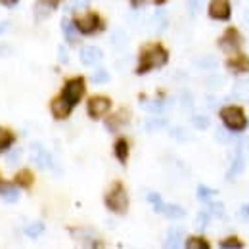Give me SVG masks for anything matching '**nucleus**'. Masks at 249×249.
<instances>
[{"label":"nucleus","mask_w":249,"mask_h":249,"mask_svg":"<svg viewBox=\"0 0 249 249\" xmlns=\"http://www.w3.org/2000/svg\"><path fill=\"white\" fill-rule=\"evenodd\" d=\"M192 123L196 128H207L209 126V117H205V115H196L194 119H192Z\"/></svg>","instance_id":"nucleus-31"},{"label":"nucleus","mask_w":249,"mask_h":249,"mask_svg":"<svg viewBox=\"0 0 249 249\" xmlns=\"http://www.w3.org/2000/svg\"><path fill=\"white\" fill-rule=\"evenodd\" d=\"M60 62L62 63H67L69 62V56H67V52H65V48H60Z\"/></svg>","instance_id":"nucleus-35"},{"label":"nucleus","mask_w":249,"mask_h":249,"mask_svg":"<svg viewBox=\"0 0 249 249\" xmlns=\"http://www.w3.org/2000/svg\"><path fill=\"white\" fill-rule=\"evenodd\" d=\"M186 248L188 249H209V244H207L203 238H190V240H186Z\"/></svg>","instance_id":"nucleus-22"},{"label":"nucleus","mask_w":249,"mask_h":249,"mask_svg":"<svg viewBox=\"0 0 249 249\" xmlns=\"http://www.w3.org/2000/svg\"><path fill=\"white\" fill-rule=\"evenodd\" d=\"M159 213H163L165 217H169V218H182L186 215L182 207H178V205H169V203H163V207H161Z\"/></svg>","instance_id":"nucleus-17"},{"label":"nucleus","mask_w":249,"mask_h":249,"mask_svg":"<svg viewBox=\"0 0 249 249\" xmlns=\"http://www.w3.org/2000/svg\"><path fill=\"white\" fill-rule=\"evenodd\" d=\"M209 215H215V217H222L224 215V209L220 203H209V209H207Z\"/></svg>","instance_id":"nucleus-32"},{"label":"nucleus","mask_w":249,"mask_h":249,"mask_svg":"<svg viewBox=\"0 0 249 249\" xmlns=\"http://www.w3.org/2000/svg\"><path fill=\"white\" fill-rule=\"evenodd\" d=\"M92 81L96 85H102V83H107L109 81V73L106 69H98L96 73L92 75Z\"/></svg>","instance_id":"nucleus-29"},{"label":"nucleus","mask_w":249,"mask_h":249,"mask_svg":"<svg viewBox=\"0 0 249 249\" xmlns=\"http://www.w3.org/2000/svg\"><path fill=\"white\" fill-rule=\"evenodd\" d=\"M106 205L113 213H124L128 207V196L121 184H115L106 196Z\"/></svg>","instance_id":"nucleus-3"},{"label":"nucleus","mask_w":249,"mask_h":249,"mask_svg":"<svg viewBox=\"0 0 249 249\" xmlns=\"http://www.w3.org/2000/svg\"><path fill=\"white\" fill-rule=\"evenodd\" d=\"M8 25H10V23H0V33L4 31V29H8Z\"/></svg>","instance_id":"nucleus-40"},{"label":"nucleus","mask_w":249,"mask_h":249,"mask_svg":"<svg viewBox=\"0 0 249 249\" xmlns=\"http://www.w3.org/2000/svg\"><path fill=\"white\" fill-rule=\"evenodd\" d=\"M0 196H2L4 201L16 203V201L19 199V190L16 186H8V184H2V182H0Z\"/></svg>","instance_id":"nucleus-15"},{"label":"nucleus","mask_w":249,"mask_h":249,"mask_svg":"<svg viewBox=\"0 0 249 249\" xmlns=\"http://www.w3.org/2000/svg\"><path fill=\"white\" fill-rule=\"evenodd\" d=\"M50 107H52V115H54L56 119H65V117H69V113H71V109H73V106H71L63 96L56 98Z\"/></svg>","instance_id":"nucleus-11"},{"label":"nucleus","mask_w":249,"mask_h":249,"mask_svg":"<svg viewBox=\"0 0 249 249\" xmlns=\"http://www.w3.org/2000/svg\"><path fill=\"white\" fill-rule=\"evenodd\" d=\"M89 4H90V0H73V2H71L73 8H87Z\"/></svg>","instance_id":"nucleus-34"},{"label":"nucleus","mask_w":249,"mask_h":249,"mask_svg":"<svg viewBox=\"0 0 249 249\" xmlns=\"http://www.w3.org/2000/svg\"><path fill=\"white\" fill-rule=\"evenodd\" d=\"M218 246H220L222 249H240V248H244V244H242L240 240H236V238H228V240H222Z\"/></svg>","instance_id":"nucleus-27"},{"label":"nucleus","mask_w":249,"mask_h":249,"mask_svg":"<svg viewBox=\"0 0 249 249\" xmlns=\"http://www.w3.org/2000/svg\"><path fill=\"white\" fill-rule=\"evenodd\" d=\"M83 94H85V81H83L81 77H75V79H71V81L65 83L62 96L71 104V106H75V104L83 98Z\"/></svg>","instance_id":"nucleus-4"},{"label":"nucleus","mask_w":249,"mask_h":249,"mask_svg":"<svg viewBox=\"0 0 249 249\" xmlns=\"http://www.w3.org/2000/svg\"><path fill=\"white\" fill-rule=\"evenodd\" d=\"M18 184L21 188H29L33 184V175L29 171H21V173L18 175Z\"/></svg>","instance_id":"nucleus-24"},{"label":"nucleus","mask_w":249,"mask_h":249,"mask_svg":"<svg viewBox=\"0 0 249 249\" xmlns=\"http://www.w3.org/2000/svg\"><path fill=\"white\" fill-rule=\"evenodd\" d=\"M75 25H77L79 33H83V35H92V33L102 29V19H100L96 14H87V16H83V18H79V19L75 21Z\"/></svg>","instance_id":"nucleus-5"},{"label":"nucleus","mask_w":249,"mask_h":249,"mask_svg":"<svg viewBox=\"0 0 249 249\" xmlns=\"http://www.w3.org/2000/svg\"><path fill=\"white\" fill-rule=\"evenodd\" d=\"M12 144H14V134H12L10 130H4V128H0V152L8 150Z\"/></svg>","instance_id":"nucleus-20"},{"label":"nucleus","mask_w":249,"mask_h":249,"mask_svg":"<svg viewBox=\"0 0 249 249\" xmlns=\"http://www.w3.org/2000/svg\"><path fill=\"white\" fill-rule=\"evenodd\" d=\"M115 156H117V159H119L121 163H124V161L128 159V142H126L124 138H119V140L115 142Z\"/></svg>","instance_id":"nucleus-18"},{"label":"nucleus","mask_w":249,"mask_h":249,"mask_svg":"<svg viewBox=\"0 0 249 249\" xmlns=\"http://www.w3.org/2000/svg\"><path fill=\"white\" fill-rule=\"evenodd\" d=\"M182 238H184L182 228H171L169 234H167V240H165V248H178Z\"/></svg>","instance_id":"nucleus-14"},{"label":"nucleus","mask_w":249,"mask_h":249,"mask_svg":"<svg viewBox=\"0 0 249 249\" xmlns=\"http://www.w3.org/2000/svg\"><path fill=\"white\" fill-rule=\"evenodd\" d=\"M109 107H111L109 98H106V96H94V98H90V102H89V115L92 119H100V117H104L109 111Z\"/></svg>","instance_id":"nucleus-6"},{"label":"nucleus","mask_w":249,"mask_h":249,"mask_svg":"<svg viewBox=\"0 0 249 249\" xmlns=\"http://www.w3.org/2000/svg\"><path fill=\"white\" fill-rule=\"evenodd\" d=\"M163 126H167V119H163V117H154L146 123L148 130H156V128H163Z\"/></svg>","instance_id":"nucleus-28"},{"label":"nucleus","mask_w":249,"mask_h":249,"mask_svg":"<svg viewBox=\"0 0 249 249\" xmlns=\"http://www.w3.org/2000/svg\"><path fill=\"white\" fill-rule=\"evenodd\" d=\"M240 44H242V36H240V33L236 31V29H228L222 35V38H220V48L226 50V52L238 50Z\"/></svg>","instance_id":"nucleus-9"},{"label":"nucleus","mask_w":249,"mask_h":249,"mask_svg":"<svg viewBox=\"0 0 249 249\" xmlns=\"http://www.w3.org/2000/svg\"><path fill=\"white\" fill-rule=\"evenodd\" d=\"M31 159L38 169H50L52 167V156L40 144H33L31 146Z\"/></svg>","instance_id":"nucleus-7"},{"label":"nucleus","mask_w":249,"mask_h":249,"mask_svg":"<svg viewBox=\"0 0 249 249\" xmlns=\"http://www.w3.org/2000/svg\"><path fill=\"white\" fill-rule=\"evenodd\" d=\"M215 136H217V138H218V140H220V142H224V144L232 140V136H230V134L226 132V128H217V132H215Z\"/></svg>","instance_id":"nucleus-33"},{"label":"nucleus","mask_w":249,"mask_h":249,"mask_svg":"<svg viewBox=\"0 0 249 249\" xmlns=\"http://www.w3.org/2000/svg\"><path fill=\"white\" fill-rule=\"evenodd\" d=\"M242 171H244V156H242V150H238L236 156L232 157V163H230L228 171H226V178L234 180L238 175H242Z\"/></svg>","instance_id":"nucleus-12"},{"label":"nucleus","mask_w":249,"mask_h":249,"mask_svg":"<svg viewBox=\"0 0 249 249\" xmlns=\"http://www.w3.org/2000/svg\"><path fill=\"white\" fill-rule=\"evenodd\" d=\"M18 157H19V152H14V154H10V165H16Z\"/></svg>","instance_id":"nucleus-37"},{"label":"nucleus","mask_w":249,"mask_h":249,"mask_svg":"<svg viewBox=\"0 0 249 249\" xmlns=\"http://www.w3.org/2000/svg\"><path fill=\"white\" fill-rule=\"evenodd\" d=\"M209 16L213 19H218V21H224L230 18V4L228 0H213L209 4Z\"/></svg>","instance_id":"nucleus-8"},{"label":"nucleus","mask_w":249,"mask_h":249,"mask_svg":"<svg viewBox=\"0 0 249 249\" xmlns=\"http://www.w3.org/2000/svg\"><path fill=\"white\" fill-rule=\"evenodd\" d=\"M209 220H211V215H209L207 211H201V213L196 217V224H197V228H199V230H205V228H207V224H209Z\"/></svg>","instance_id":"nucleus-26"},{"label":"nucleus","mask_w":249,"mask_h":249,"mask_svg":"<svg viewBox=\"0 0 249 249\" xmlns=\"http://www.w3.org/2000/svg\"><path fill=\"white\" fill-rule=\"evenodd\" d=\"M2 4H6V6H14V4H18V0H0Z\"/></svg>","instance_id":"nucleus-38"},{"label":"nucleus","mask_w":249,"mask_h":249,"mask_svg":"<svg viewBox=\"0 0 249 249\" xmlns=\"http://www.w3.org/2000/svg\"><path fill=\"white\" fill-rule=\"evenodd\" d=\"M56 8V0H38L35 6V16L36 19H46Z\"/></svg>","instance_id":"nucleus-13"},{"label":"nucleus","mask_w":249,"mask_h":249,"mask_svg":"<svg viewBox=\"0 0 249 249\" xmlns=\"http://www.w3.org/2000/svg\"><path fill=\"white\" fill-rule=\"evenodd\" d=\"M81 62H83V65H89V67H92V65H96V63L102 60V50L100 48H96V46H83L81 48Z\"/></svg>","instance_id":"nucleus-10"},{"label":"nucleus","mask_w":249,"mask_h":249,"mask_svg":"<svg viewBox=\"0 0 249 249\" xmlns=\"http://www.w3.org/2000/svg\"><path fill=\"white\" fill-rule=\"evenodd\" d=\"M228 67L232 69V71H249V60L246 56H238L236 60H230L228 62Z\"/></svg>","instance_id":"nucleus-19"},{"label":"nucleus","mask_w":249,"mask_h":249,"mask_svg":"<svg viewBox=\"0 0 249 249\" xmlns=\"http://www.w3.org/2000/svg\"><path fill=\"white\" fill-rule=\"evenodd\" d=\"M148 201H150V203L156 207L157 213L161 211V207H163V199H161V196H159V194H156V192H150V194H148Z\"/></svg>","instance_id":"nucleus-30"},{"label":"nucleus","mask_w":249,"mask_h":249,"mask_svg":"<svg viewBox=\"0 0 249 249\" xmlns=\"http://www.w3.org/2000/svg\"><path fill=\"white\" fill-rule=\"evenodd\" d=\"M62 29H63V35H65V38H67V42H77V36H79V29H77V25L73 23V21H69L67 18L62 21Z\"/></svg>","instance_id":"nucleus-16"},{"label":"nucleus","mask_w":249,"mask_h":249,"mask_svg":"<svg viewBox=\"0 0 249 249\" xmlns=\"http://www.w3.org/2000/svg\"><path fill=\"white\" fill-rule=\"evenodd\" d=\"M42 230H44V224H42V222H31V224H27V226L23 228V232H25L29 238H36V236H40V234H42Z\"/></svg>","instance_id":"nucleus-21"},{"label":"nucleus","mask_w":249,"mask_h":249,"mask_svg":"<svg viewBox=\"0 0 249 249\" xmlns=\"http://www.w3.org/2000/svg\"><path fill=\"white\" fill-rule=\"evenodd\" d=\"M220 119H222V123H224V126H226L228 130H234V132L244 130V126L248 124L244 109H240V107H236V106L222 107V109H220Z\"/></svg>","instance_id":"nucleus-2"},{"label":"nucleus","mask_w":249,"mask_h":249,"mask_svg":"<svg viewBox=\"0 0 249 249\" xmlns=\"http://www.w3.org/2000/svg\"><path fill=\"white\" fill-rule=\"evenodd\" d=\"M240 217H242V218H249V205H244V207L240 209Z\"/></svg>","instance_id":"nucleus-36"},{"label":"nucleus","mask_w":249,"mask_h":249,"mask_svg":"<svg viewBox=\"0 0 249 249\" xmlns=\"http://www.w3.org/2000/svg\"><path fill=\"white\" fill-rule=\"evenodd\" d=\"M244 21H246V23L249 25V10L246 12V14H244Z\"/></svg>","instance_id":"nucleus-39"},{"label":"nucleus","mask_w":249,"mask_h":249,"mask_svg":"<svg viewBox=\"0 0 249 249\" xmlns=\"http://www.w3.org/2000/svg\"><path fill=\"white\" fill-rule=\"evenodd\" d=\"M215 194H217V190H213V188H207L203 186V184L197 186V197L199 199H211Z\"/></svg>","instance_id":"nucleus-25"},{"label":"nucleus","mask_w":249,"mask_h":249,"mask_svg":"<svg viewBox=\"0 0 249 249\" xmlns=\"http://www.w3.org/2000/svg\"><path fill=\"white\" fill-rule=\"evenodd\" d=\"M167 60H169L167 50H165L163 46H159V44H154V46H150V48H146V50L142 52L136 73L144 75V73H148V71H152V69L163 67V65L167 63Z\"/></svg>","instance_id":"nucleus-1"},{"label":"nucleus","mask_w":249,"mask_h":249,"mask_svg":"<svg viewBox=\"0 0 249 249\" xmlns=\"http://www.w3.org/2000/svg\"><path fill=\"white\" fill-rule=\"evenodd\" d=\"M123 123H126V111H119L117 115H113V119L107 121V128H117Z\"/></svg>","instance_id":"nucleus-23"}]
</instances>
